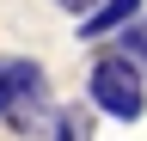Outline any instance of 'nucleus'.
<instances>
[{
  "label": "nucleus",
  "instance_id": "obj_6",
  "mask_svg": "<svg viewBox=\"0 0 147 141\" xmlns=\"http://www.w3.org/2000/svg\"><path fill=\"white\" fill-rule=\"evenodd\" d=\"M61 6H67V12H92L98 0H61Z\"/></svg>",
  "mask_w": 147,
  "mask_h": 141
},
{
  "label": "nucleus",
  "instance_id": "obj_3",
  "mask_svg": "<svg viewBox=\"0 0 147 141\" xmlns=\"http://www.w3.org/2000/svg\"><path fill=\"white\" fill-rule=\"evenodd\" d=\"M135 6H141V0H98V6L80 19V37H110V31H117Z\"/></svg>",
  "mask_w": 147,
  "mask_h": 141
},
{
  "label": "nucleus",
  "instance_id": "obj_4",
  "mask_svg": "<svg viewBox=\"0 0 147 141\" xmlns=\"http://www.w3.org/2000/svg\"><path fill=\"white\" fill-rule=\"evenodd\" d=\"M117 31H123V55H129V61H135V67H147V19H135V25H129V19H123Z\"/></svg>",
  "mask_w": 147,
  "mask_h": 141
},
{
  "label": "nucleus",
  "instance_id": "obj_1",
  "mask_svg": "<svg viewBox=\"0 0 147 141\" xmlns=\"http://www.w3.org/2000/svg\"><path fill=\"white\" fill-rule=\"evenodd\" d=\"M92 104L117 123H135L147 111V86H141V67L129 55H98L92 61Z\"/></svg>",
  "mask_w": 147,
  "mask_h": 141
},
{
  "label": "nucleus",
  "instance_id": "obj_5",
  "mask_svg": "<svg viewBox=\"0 0 147 141\" xmlns=\"http://www.w3.org/2000/svg\"><path fill=\"white\" fill-rule=\"evenodd\" d=\"M92 129V117L80 111V104H74V111H61V117H55V135H86Z\"/></svg>",
  "mask_w": 147,
  "mask_h": 141
},
{
  "label": "nucleus",
  "instance_id": "obj_2",
  "mask_svg": "<svg viewBox=\"0 0 147 141\" xmlns=\"http://www.w3.org/2000/svg\"><path fill=\"white\" fill-rule=\"evenodd\" d=\"M37 104H43V67L37 61H0V123L31 129Z\"/></svg>",
  "mask_w": 147,
  "mask_h": 141
}]
</instances>
